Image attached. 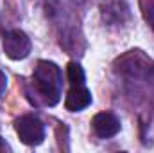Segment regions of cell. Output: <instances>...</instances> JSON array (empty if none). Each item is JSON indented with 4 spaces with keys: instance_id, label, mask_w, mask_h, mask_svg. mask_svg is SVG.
Returning <instances> with one entry per match:
<instances>
[{
    "instance_id": "1",
    "label": "cell",
    "mask_w": 154,
    "mask_h": 153,
    "mask_svg": "<svg viewBox=\"0 0 154 153\" xmlns=\"http://www.w3.org/2000/svg\"><path fill=\"white\" fill-rule=\"evenodd\" d=\"M34 86L43 96L45 103L48 106H54L61 99V88H63V74L61 69L52 61H38V67L34 69Z\"/></svg>"
},
{
    "instance_id": "2",
    "label": "cell",
    "mask_w": 154,
    "mask_h": 153,
    "mask_svg": "<svg viewBox=\"0 0 154 153\" xmlns=\"http://www.w3.org/2000/svg\"><path fill=\"white\" fill-rule=\"evenodd\" d=\"M14 128H16V133H18L20 141L27 146L41 144L43 139H45V126L34 115H22L20 119H16Z\"/></svg>"
},
{
    "instance_id": "3",
    "label": "cell",
    "mask_w": 154,
    "mask_h": 153,
    "mask_svg": "<svg viewBox=\"0 0 154 153\" xmlns=\"http://www.w3.org/2000/svg\"><path fill=\"white\" fill-rule=\"evenodd\" d=\"M4 52L11 60H25L31 54V40H29V36L20 29L7 31L4 34Z\"/></svg>"
},
{
    "instance_id": "4",
    "label": "cell",
    "mask_w": 154,
    "mask_h": 153,
    "mask_svg": "<svg viewBox=\"0 0 154 153\" xmlns=\"http://www.w3.org/2000/svg\"><path fill=\"white\" fill-rule=\"evenodd\" d=\"M91 126L99 139H111L120 132V121L116 119V115L109 114V112L97 114L91 121Z\"/></svg>"
},
{
    "instance_id": "5",
    "label": "cell",
    "mask_w": 154,
    "mask_h": 153,
    "mask_svg": "<svg viewBox=\"0 0 154 153\" xmlns=\"http://www.w3.org/2000/svg\"><path fill=\"white\" fill-rule=\"evenodd\" d=\"M91 105V92L84 85H72V88L66 94L65 106L70 112H81Z\"/></svg>"
},
{
    "instance_id": "6",
    "label": "cell",
    "mask_w": 154,
    "mask_h": 153,
    "mask_svg": "<svg viewBox=\"0 0 154 153\" xmlns=\"http://www.w3.org/2000/svg\"><path fill=\"white\" fill-rule=\"evenodd\" d=\"M66 76H68V81L72 85H84V79H86V74H84L82 67L75 61H70L66 65Z\"/></svg>"
},
{
    "instance_id": "7",
    "label": "cell",
    "mask_w": 154,
    "mask_h": 153,
    "mask_svg": "<svg viewBox=\"0 0 154 153\" xmlns=\"http://www.w3.org/2000/svg\"><path fill=\"white\" fill-rule=\"evenodd\" d=\"M140 5H142V13L145 20L149 22V25L154 31V0H140Z\"/></svg>"
},
{
    "instance_id": "8",
    "label": "cell",
    "mask_w": 154,
    "mask_h": 153,
    "mask_svg": "<svg viewBox=\"0 0 154 153\" xmlns=\"http://www.w3.org/2000/svg\"><path fill=\"white\" fill-rule=\"evenodd\" d=\"M5 88H7V76L0 70V96L5 92Z\"/></svg>"
}]
</instances>
